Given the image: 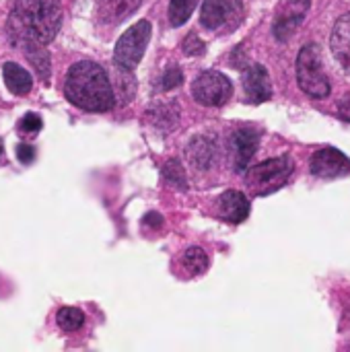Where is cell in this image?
<instances>
[{
	"label": "cell",
	"instance_id": "1",
	"mask_svg": "<svg viewBox=\"0 0 350 352\" xmlns=\"http://www.w3.org/2000/svg\"><path fill=\"white\" fill-rule=\"evenodd\" d=\"M60 25V0H14L8 16V29L19 47L47 45L58 35Z\"/></svg>",
	"mask_w": 350,
	"mask_h": 352
},
{
	"label": "cell",
	"instance_id": "2",
	"mask_svg": "<svg viewBox=\"0 0 350 352\" xmlns=\"http://www.w3.org/2000/svg\"><path fill=\"white\" fill-rule=\"evenodd\" d=\"M66 99L85 111H109L116 103V95L107 72L91 60H83L70 66L64 80Z\"/></svg>",
	"mask_w": 350,
	"mask_h": 352
},
{
	"label": "cell",
	"instance_id": "3",
	"mask_svg": "<svg viewBox=\"0 0 350 352\" xmlns=\"http://www.w3.org/2000/svg\"><path fill=\"white\" fill-rule=\"evenodd\" d=\"M291 173H293V161L291 157L283 155L250 167L245 175V184L254 196H268L278 192L289 182Z\"/></svg>",
	"mask_w": 350,
	"mask_h": 352
},
{
	"label": "cell",
	"instance_id": "4",
	"mask_svg": "<svg viewBox=\"0 0 350 352\" xmlns=\"http://www.w3.org/2000/svg\"><path fill=\"white\" fill-rule=\"evenodd\" d=\"M297 82L301 91L314 99H324L332 91V85L322 66L320 47L314 43L305 45L297 56Z\"/></svg>",
	"mask_w": 350,
	"mask_h": 352
},
{
	"label": "cell",
	"instance_id": "5",
	"mask_svg": "<svg viewBox=\"0 0 350 352\" xmlns=\"http://www.w3.org/2000/svg\"><path fill=\"white\" fill-rule=\"evenodd\" d=\"M153 35V27L146 19L134 23L116 43L113 60L122 70H134L144 56L149 39Z\"/></svg>",
	"mask_w": 350,
	"mask_h": 352
},
{
	"label": "cell",
	"instance_id": "6",
	"mask_svg": "<svg viewBox=\"0 0 350 352\" xmlns=\"http://www.w3.org/2000/svg\"><path fill=\"white\" fill-rule=\"evenodd\" d=\"M233 95L231 80L217 70H204L192 82V97L206 107H221Z\"/></svg>",
	"mask_w": 350,
	"mask_h": 352
},
{
	"label": "cell",
	"instance_id": "7",
	"mask_svg": "<svg viewBox=\"0 0 350 352\" xmlns=\"http://www.w3.org/2000/svg\"><path fill=\"white\" fill-rule=\"evenodd\" d=\"M309 169L314 175L324 177V179L344 177V175H350V159L342 151L326 146L311 155Z\"/></svg>",
	"mask_w": 350,
	"mask_h": 352
},
{
	"label": "cell",
	"instance_id": "8",
	"mask_svg": "<svg viewBox=\"0 0 350 352\" xmlns=\"http://www.w3.org/2000/svg\"><path fill=\"white\" fill-rule=\"evenodd\" d=\"M309 10V0H285L281 2L276 16H274V37L278 41H287L303 23L305 14Z\"/></svg>",
	"mask_w": 350,
	"mask_h": 352
},
{
	"label": "cell",
	"instance_id": "9",
	"mask_svg": "<svg viewBox=\"0 0 350 352\" xmlns=\"http://www.w3.org/2000/svg\"><path fill=\"white\" fill-rule=\"evenodd\" d=\"M241 85H243L248 101L252 103H264L272 97V82H270L268 70L260 64H254L243 70Z\"/></svg>",
	"mask_w": 350,
	"mask_h": 352
},
{
	"label": "cell",
	"instance_id": "10",
	"mask_svg": "<svg viewBox=\"0 0 350 352\" xmlns=\"http://www.w3.org/2000/svg\"><path fill=\"white\" fill-rule=\"evenodd\" d=\"M217 214L227 223L239 225L250 217V202L241 192L229 190L217 200Z\"/></svg>",
	"mask_w": 350,
	"mask_h": 352
},
{
	"label": "cell",
	"instance_id": "11",
	"mask_svg": "<svg viewBox=\"0 0 350 352\" xmlns=\"http://www.w3.org/2000/svg\"><path fill=\"white\" fill-rule=\"evenodd\" d=\"M231 142H233V151H235V169H237V173H243V171H248L250 159L258 151V142H260L258 132L252 128H239L233 134Z\"/></svg>",
	"mask_w": 350,
	"mask_h": 352
},
{
	"label": "cell",
	"instance_id": "12",
	"mask_svg": "<svg viewBox=\"0 0 350 352\" xmlns=\"http://www.w3.org/2000/svg\"><path fill=\"white\" fill-rule=\"evenodd\" d=\"M233 0H204L200 8V23L204 29L217 31L233 14Z\"/></svg>",
	"mask_w": 350,
	"mask_h": 352
},
{
	"label": "cell",
	"instance_id": "13",
	"mask_svg": "<svg viewBox=\"0 0 350 352\" xmlns=\"http://www.w3.org/2000/svg\"><path fill=\"white\" fill-rule=\"evenodd\" d=\"M330 47H332V54L336 56V60L342 64V68L350 72V12L342 14L336 21V25L332 29Z\"/></svg>",
	"mask_w": 350,
	"mask_h": 352
},
{
	"label": "cell",
	"instance_id": "14",
	"mask_svg": "<svg viewBox=\"0 0 350 352\" xmlns=\"http://www.w3.org/2000/svg\"><path fill=\"white\" fill-rule=\"evenodd\" d=\"M142 0H99V19L107 25H116L128 19Z\"/></svg>",
	"mask_w": 350,
	"mask_h": 352
},
{
	"label": "cell",
	"instance_id": "15",
	"mask_svg": "<svg viewBox=\"0 0 350 352\" xmlns=\"http://www.w3.org/2000/svg\"><path fill=\"white\" fill-rule=\"evenodd\" d=\"M2 74H4V82H6L8 91L19 97L27 95L33 89V76L17 62H4Z\"/></svg>",
	"mask_w": 350,
	"mask_h": 352
},
{
	"label": "cell",
	"instance_id": "16",
	"mask_svg": "<svg viewBox=\"0 0 350 352\" xmlns=\"http://www.w3.org/2000/svg\"><path fill=\"white\" fill-rule=\"evenodd\" d=\"M188 155H190V161L200 167V169H208L212 167L215 159H217V146L215 142H210L208 138H194L190 148H188Z\"/></svg>",
	"mask_w": 350,
	"mask_h": 352
},
{
	"label": "cell",
	"instance_id": "17",
	"mask_svg": "<svg viewBox=\"0 0 350 352\" xmlns=\"http://www.w3.org/2000/svg\"><path fill=\"white\" fill-rule=\"evenodd\" d=\"M182 268L188 276H200L208 270V256L202 248H190L182 256Z\"/></svg>",
	"mask_w": 350,
	"mask_h": 352
},
{
	"label": "cell",
	"instance_id": "18",
	"mask_svg": "<svg viewBox=\"0 0 350 352\" xmlns=\"http://www.w3.org/2000/svg\"><path fill=\"white\" fill-rule=\"evenodd\" d=\"M25 52V56L29 58V62L33 64V68L37 70V74L41 76V80H47L50 78V56L47 52L43 50V45H25L21 47Z\"/></svg>",
	"mask_w": 350,
	"mask_h": 352
},
{
	"label": "cell",
	"instance_id": "19",
	"mask_svg": "<svg viewBox=\"0 0 350 352\" xmlns=\"http://www.w3.org/2000/svg\"><path fill=\"white\" fill-rule=\"evenodd\" d=\"M151 118H153V124L159 126L161 130H171L177 124L179 111H177L175 103H161L159 107L153 109Z\"/></svg>",
	"mask_w": 350,
	"mask_h": 352
},
{
	"label": "cell",
	"instance_id": "20",
	"mask_svg": "<svg viewBox=\"0 0 350 352\" xmlns=\"http://www.w3.org/2000/svg\"><path fill=\"white\" fill-rule=\"evenodd\" d=\"M56 324L64 330V332H76L83 328L85 324V314L76 307H62L56 316Z\"/></svg>",
	"mask_w": 350,
	"mask_h": 352
},
{
	"label": "cell",
	"instance_id": "21",
	"mask_svg": "<svg viewBox=\"0 0 350 352\" xmlns=\"http://www.w3.org/2000/svg\"><path fill=\"white\" fill-rule=\"evenodd\" d=\"M196 4H198V0H171L169 2V23L173 27L184 25L190 19V14L194 12Z\"/></svg>",
	"mask_w": 350,
	"mask_h": 352
},
{
	"label": "cell",
	"instance_id": "22",
	"mask_svg": "<svg viewBox=\"0 0 350 352\" xmlns=\"http://www.w3.org/2000/svg\"><path fill=\"white\" fill-rule=\"evenodd\" d=\"M163 173L169 182H173L177 188H184L186 190V177H184V171H182V165L179 161H169L165 167H163Z\"/></svg>",
	"mask_w": 350,
	"mask_h": 352
},
{
	"label": "cell",
	"instance_id": "23",
	"mask_svg": "<svg viewBox=\"0 0 350 352\" xmlns=\"http://www.w3.org/2000/svg\"><path fill=\"white\" fill-rule=\"evenodd\" d=\"M41 126H43V122L37 113H25L19 124L21 132H27V134H37L41 130Z\"/></svg>",
	"mask_w": 350,
	"mask_h": 352
},
{
	"label": "cell",
	"instance_id": "24",
	"mask_svg": "<svg viewBox=\"0 0 350 352\" xmlns=\"http://www.w3.org/2000/svg\"><path fill=\"white\" fill-rule=\"evenodd\" d=\"M184 52L188 54V56H200V54H204V50H206V45L194 35V33H190L188 37H186V41H184Z\"/></svg>",
	"mask_w": 350,
	"mask_h": 352
},
{
	"label": "cell",
	"instance_id": "25",
	"mask_svg": "<svg viewBox=\"0 0 350 352\" xmlns=\"http://www.w3.org/2000/svg\"><path fill=\"white\" fill-rule=\"evenodd\" d=\"M17 157L23 165H29L35 161V146L33 144H27V142H21L17 144Z\"/></svg>",
	"mask_w": 350,
	"mask_h": 352
},
{
	"label": "cell",
	"instance_id": "26",
	"mask_svg": "<svg viewBox=\"0 0 350 352\" xmlns=\"http://www.w3.org/2000/svg\"><path fill=\"white\" fill-rule=\"evenodd\" d=\"M182 82H184V74H182L177 68L167 70V72L163 74V87H165V89H175V87L182 85Z\"/></svg>",
	"mask_w": 350,
	"mask_h": 352
},
{
	"label": "cell",
	"instance_id": "27",
	"mask_svg": "<svg viewBox=\"0 0 350 352\" xmlns=\"http://www.w3.org/2000/svg\"><path fill=\"white\" fill-rule=\"evenodd\" d=\"M338 113H340V118H344L347 122H350V97H347L344 101H340V105H338Z\"/></svg>",
	"mask_w": 350,
	"mask_h": 352
},
{
	"label": "cell",
	"instance_id": "28",
	"mask_svg": "<svg viewBox=\"0 0 350 352\" xmlns=\"http://www.w3.org/2000/svg\"><path fill=\"white\" fill-rule=\"evenodd\" d=\"M161 214H157V212H151V214H146L144 217V225H151V227H161Z\"/></svg>",
	"mask_w": 350,
	"mask_h": 352
},
{
	"label": "cell",
	"instance_id": "29",
	"mask_svg": "<svg viewBox=\"0 0 350 352\" xmlns=\"http://www.w3.org/2000/svg\"><path fill=\"white\" fill-rule=\"evenodd\" d=\"M2 151H4V144H2V140H0V155H2Z\"/></svg>",
	"mask_w": 350,
	"mask_h": 352
}]
</instances>
